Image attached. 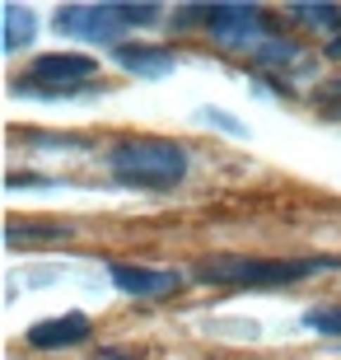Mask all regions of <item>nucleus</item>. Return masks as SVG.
Wrapping results in <instances>:
<instances>
[{
    "label": "nucleus",
    "instance_id": "f257e3e1",
    "mask_svg": "<svg viewBox=\"0 0 341 360\" xmlns=\"http://www.w3.org/2000/svg\"><path fill=\"white\" fill-rule=\"evenodd\" d=\"M108 169L112 178H122L127 187L141 192H169L173 183H183L187 155L169 141H127V146L108 150Z\"/></svg>",
    "mask_w": 341,
    "mask_h": 360
},
{
    "label": "nucleus",
    "instance_id": "f03ea898",
    "mask_svg": "<svg viewBox=\"0 0 341 360\" xmlns=\"http://www.w3.org/2000/svg\"><path fill=\"white\" fill-rule=\"evenodd\" d=\"M341 267L332 257H314V262H257V257H215L206 267H197L201 281L215 285H285V281H304L314 271Z\"/></svg>",
    "mask_w": 341,
    "mask_h": 360
},
{
    "label": "nucleus",
    "instance_id": "7ed1b4c3",
    "mask_svg": "<svg viewBox=\"0 0 341 360\" xmlns=\"http://www.w3.org/2000/svg\"><path fill=\"white\" fill-rule=\"evenodd\" d=\"M28 75H38V84H19V94H70L79 80L94 75V56L84 52H47L33 61Z\"/></svg>",
    "mask_w": 341,
    "mask_h": 360
},
{
    "label": "nucleus",
    "instance_id": "20e7f679",
    "mask_svg": "<svg viewBox=\"0 0 341 360\" xmlns=\"http://www.w3.org/2000/svg\"><path fill=\"white\" fill-rule=\"evenodd\" d=\"M183 19H201V24L215 28V42L224 47H248L252 38H262L257 33V10L252 5H210V10H183ZM257 47V42H252Z\"/></svg>",
    "mask_w": 341,
    "mask_h": 360
},
{
    "label": "nucleus",
    "instance_id": "39448f33",
    "mask_svg": "<svg viewBox=\"0 0 341 360\" xmlns=\"http://www.w3.org/2000/svg\"><path fill=\"white\" fill-rule=\"evenodd\" d=\"M56 28L61 33H79V38H94V42L122 38L117 5H66V10H56Z\"/></svg>",
    "mask_w": 341,
    "mask_h": 360
},
{
    "label": "nucleus",
    "instance_id": "423d86ee",
    "mask_svg": "<svg viewBox=\"0 0 341 360\" xmlns=\"http://www.w3.org/2000/svg\"><path fill=\"white\" fill-rule=\"evenodd\" d=\"M108 276L127 295H150V300H155V295H173L183 285L178 271H150V267H127V262H108Z\"/></svg>",
    "mask_w": 341,
    "mask_h": 360
},
{
    "label": "nucleus",
    "instance_id": "0eeeda50",
    "mask_svg": "<svg viewBox=\"0 0 341 360\" xmlns=\"http://www.w3.org/2000/svg\"><path fill=\"white\" fill-rule=\"evenodd\" d=\"M84 337H89V319H84V314H61V319H47V323H33V328H28V342L38 351L75 347Z\"/></svg>",
    "mask_w": 341,
    "mask_h": 360
},
{
    "label": "nucleus",
    "instance_id": "6e6552de",
    "mask_svg": "<svg viewBox=\"0 0 341 360\" xmlns=\"http://www.w3.org/2000/svg\"><path fill=\"white\" fill-rule=\"evenodd\" d=\"M117 61L136 75H169L173 70V52L169 47H117Z\"/></svg>",
    "mask_w": 341,
    "mask_h": 360
},
{
    "label": "nucleus",
    "instance_id": "1a4fd4ad",
    "mask_svg": "<svg viewBox=\"0 0 341 360\" xmlns=\"http://www.w3.org/2000/svg\"><path fill=\"white\" fill-rule=\"evenodd\" d=\"M5 52H19L28 38H38V14H28L24 5H5Z\"/></svg>",
    "mask_w": 341,
    "mask_h": 360
},
{
    "label": "nucleus",
    "instance_id": "9d476101",
    "mask_svg": "<svg viewBox=\"0 0 341 360\" xmlns=\"http://www.w3.org/2000/svg\"><path fill=\"white\" fill-rule=\"evenodd\" d=\"M290 14L304 24H341V10H318V5H290Z\"/></svg>",
    "mask_w": 341,
    "mask_h": 360
},
{
    "label": "nucleus",
    "instance_id": "9b49d317",
    "mask_svg": "<svg viewBox=\"0 0 341 360\" xmlns=\"http://www.w3.org/2000/svg\"><path fill=\"white\" fill-rule=\"evenodd\" d=\"M117 19L122 24H155L159 10L155 5H117Z\"/></svg>",
    "mask_w": 341,
    "mask_h": 360
},
{
    "label": "nucleus",
    "instance_id": "f8f14e48",
    "mask_svg": "<svg viewBox=\"0 0 341 360\" xmlns=\"http://www.w3.org/2000/svg\"><path fill=\"white\" fill-rule=\"evenodd\" d=\"M309 328H318V333H337V337H341V309H314V314H309Z\"/></svg>",
    "mask_w": 341,
    "mask_h": 360
},
{
    "label": "nucleus",
    "instance_id": "ddd939ff",
    "mask_svg": "<svg viewBox=\"0 0 341 360\" xmlns=\"http://www.w3.org/2000/svg\"><path fill=\"white\" fill-rule=\"evenodd\" d=\"M332 52H337V56H341V38H332Z\"/></svg>",
    "mask_w": 341,
    "mask_h": 360
}]
</instances>
